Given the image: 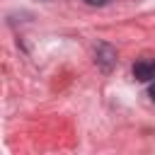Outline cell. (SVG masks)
Listing matches in <instances>:
<instances>
[{"label":"cell","mask_w":155,"mask_h":155,"mask_svg":"<svg viewBox=\"0 0 155 155\" xmlns=\"http://www.w3.org/2000/svg\"><path fill=\"white\" fill-rule=\"evenodd\" d=\"M94 61H97V65H99L104 73H109V70L114 68V63H116V51H114L109 44H97V48H94Z\"/></svg>","instance_id":"cell-1"},{"label":"cell","mask_w":155,"mask_h":155,"mask_svg":"<svg viewBox=\"0 0 155 155\" xmlns=\"http://www.w3.org/2000/svg\"><path fill=\"white\" fill-rule=\"evenodd\" d=\"M133 78H136V80H140V82H150V80L155 78V68H153L150 63L140 61V63H136V65H133Z\"/></svg>","instance_id":"cell-2"},{"label":"cell","mask_w":155,"mask_h":155,"mask_svg":"<svg viewBox=\"0 0 155 155\" xmlns=\"http://www.w3.org/2000/svg\"><path fill=\"white\" fill-rule=\"evenodd\" d=\"M85 2H87V5H107L109 0H85Z\"/></svg>","instance_id":"cell-3"},{"label":"cell","mask_w":155,"mask_h":155,"mask_svg":"<svg viewBox=\"0 0 155 155\" xmlns=\"http://www.w3.org/2000/svg\"><path fill=\"white\" fill-rule=\"evenodd\" d=\"M148 94H150V99H153V102H155V82H153V85H150V90H148Z\"/></svg>","instance_id":"cell-4"},{"label":"cell","mask_w":155,"mask_h":155,"mask_svg":"<svg viewBox=\"0 0 155 155\" xmlns=\"http://www.w3.org/2000/svg\"><path fill=\"white\" fill-rule=\"evenodd\" d=\"M153 68H155V63H153Z\"/></svg>","instance_id":"cell-5"}]
</instances>
